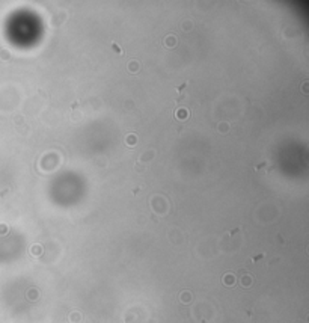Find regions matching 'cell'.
Listing matches in <instances>:
<instances>
[{
  "instance_id": "6da1fadb",
  "label": "cell",
  "mask_w": 309,
  "mask_h": 323,
  "mask_svg": "<svg viewBox=\"0 0 309 323\" xmlns=\"http://www.w3.org/2000/svg\"><path fill=\"white\" fill-rule=\"evenodd\" d=\"M223 283H226V284H229V285L232 284V283H234V281H232V275H226V276L223 278Z\"/></svg>"
}]
</instances>
